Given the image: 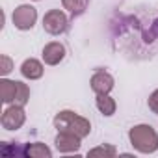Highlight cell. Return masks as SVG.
<instances>
[{
  "label": "cell",
  "mask_w": 158,
  "mask_h": 158,
  "mask_svg": "<svg viewBox=\"0 0 158 158\" xmlns=\"http://www.w3.org/2000/svg\"><path fill=\"white\" fill-rule=\"evenodd\" d=\"M28 101H30V89H28V86L23 84V82H17V99H15V104L26 106Z\"/></svg>",
  "instance_id": "9a60e30c"
},
{
  "label": "cell",
  "mask_w": 158,
  "mask_h": 158,
  "mask_svg": "<svg viewBox=\"0 0 158 158\" xmlns=\"http://www.w3.org/2000/svg\"><path fill=\"white\" fill-rule=\"evenodd\" d=\"M149 108H151V112L158 114V89L151 93V97H149Z\"/></svg>",
  "instance_id": "e0dca14e"
},
{
  "label": "cell",
  "mask_w": 158,
  "mask_h": 158,
  "mask_svg": "<svg viewBox=\"0 0 158 158\" xmlns=\"http://www.w3.org/2000/svg\"><path fill=\"white\" fill-rule=\"evenodd\" d=\"M91 89L97 93V95H106L114 89V76L106 71H97L93 76H91Z\"/></svg>",
  "instance_id": "52a82bcc"
},
{
  "label": "cell",
  "mask_w": 158,
  "mask_h": 158,
  "mask_svg": "<svg viewBox=\"0 0 158 158\" xmlns=\"http://www.w3.org/2000/svg\"><path fill=\"white\" fill-rule=\"evenodd\" d=\"M82 138H78L76 134H71V132H58L54 143H56V149L60 152H78L80 151V143Z\"/></svg>",
  "instance_id": "8992f818"
},
{
  "label": "cell",
  "mask_w": 158,
  "mask_h": 158,
  "mask_svg": "<svg viewBox=\"0 0 158 158\" xmlns=\"http://www.w3.org/2000/svg\"><path fill=\"white\" fill-rule=\"evenodd\" d=\"M67 26H69L67 15L61 10H50L43 17V28L50 35H61L67 30Z\"/></svg>",
  "instance_id": "3957f363"
},
{
  "label": "cell",
  "mask_w": 158,
  "mask_h": 158,
  "mask_svg": "<svg viewBox=\"0 0 158 158\" xmlns=\"http://www.w3.org/2000/svg\"><path fill=\"white\" fill-rule=\"evenodd\" d=\"M17 99V82L2 78L0 80V101L4 104H15Z\"/></svg>",
  "instance_id": "30bf717a"
},
{
  "label": "cell",
  "mask_w": 158,
  "mask_h": 158,
  "mask_svg": "<svg viewBox=\"0 0 158 158\" xmlns=\"http://www.w3.org/2000/svg\"><path fill=\"white\" fill-rule=\"evenodd\" d=\"M24 152L32 158H50L52 156V151L45 143H32L24 149Z\"/></svg>",
  "instance_id": "4fadbf2b"
},
{
  "label": "cell",
  "mask_w": 158,
  "mask_h": 158,
  "mask_svg": "<svg viewBox=\"0 0 158 158\" xmlns=\"http://www.w3.org/2000/svg\"><path fill=\"white\" fill-rule=\"evenodd\" d=\"M54 127L58 128V132H71L82 139L86 136H89V132H91V123L86 117L78 115L71 110H61L60 114H56Z\"/></svg>",
  "instance_id": "6da1fadb"
},
{
  "label": "cell",
  "mask_w": 158,
  "mask_h": 158,
  "mask_svg": "<svg viewBox=\"0 0 158 158\" xmlns=\"http://www.w3.org/2000/svg\"><path fill=\"white\" fill-rule=\"evenodd\" d=\"M26 121V114H24V106H19V104H11L10 108L4 110L2 114V127L6 130H19Z\"/></svg>",
  "instance_id": "5b68a950"
},
{
  "label": "cell",
  "mask_w": 158,
  "mask_h": 158,
  "mask_svg": "<svg viewBox=\"0 0 158 158\" xmlns=\"http://www.w3.org/2000/svg\"><path fill=\"white\" fill-rule=\"evenodd\" d=\"M63 58H65V47L61 43L52 41L43 47V60L47 65H58L60 61H63Z\"/></svg>",
  "instance_id": "ba28073f"
},
{
  "label": "cell",
  "mask_w": 158,
  "mask_h": 158,
  "mask_svg": "<svg viewBox=\"0 0 158 158\" xmlns=\"http://www.w3.org/2000/svg\"><path fill=\"white\" fill-rule=\"evenodd\" d=\"M34 2H39V0H34Z\"/></svg>",
  "instance_id": "ac0fdd59"
},
{
  "label": "cell",
  "mask_w": 158,
  "mask_h": 158,
  "mask_svg": "<svg viewBox=\"0 0 158 158\" xmlns=\"http://www.w3.org/2000/svg\"><path fill=\"white\" fill-rule=\"evenodd\" d=\"M43 73H45V67H43V63H41L39 60H35V58H28V60H24L23 65H21V74H23L24 78H28V80H37V78L43 76Z\"/></svg>",
  "instance_id": "9c48e42d"
},
{
  "label": "cell",
  "mask_w": 158,
  "mask_h": 158,
  "mask_svg": "<svg viewBox=\"0 0 158 158\" xmlns=\"http://www.w3.org/2000/svg\"><path fill=\"white\" fill-rule=\"evenodd\" d=\"M128 139L138 152L151 154L158 151V132L151 125H136L128 130Z\"/></svg>",
  "instance_id": "7a4b0ae2"
},
{
  "label": "cell",
  "mask_w": 158,
  "mask_h": 158,
  "mask_svg": "<svg viewBox=\"0 0 158 158\" xmlns=\"http://www.w3.org/2000/svg\"><path fill=\"white\" fill-rule=\"evenodd\" d=\"M117 154V149L114 147V145H99V147H95V149H91L89 152H88V156L89 158H114Z\"/></svg>",
  "instance_id": "5bb4252c"
},
{
  "label": "cell",
  "mask_w": 158,
  "mask_h": 158,
  "mask_svg": "<svg viewBox=\"0 0 158 158\" xmlns=\"http://www.w3.org/2000/svg\"><path fill=\"white\" fill-rule=\"evenodd\" d=\"M61 6L63 10H67L73 17L82 15L88 8V0H61Z\"/></svg>",
  "instance_id": "7c38bea8"
},
{
  "label": "cell",
  "mask_w": 158,
  "mask_h": 158,
  "mask_svg": "<svg viewBox=\"0 0 158 158\" xmlns=\"http://www.w3.org/2000/svg\"><path fill=\"white\" fill-rule=\"evenodd\" d=\"M37 21V10L30 4H21L13 11V24L19 30H32Z\"/></svg>",
  "instance_id": "277c9868"
},
{
  "label": "cell",
  "mask_w": 158,
  "mask_h": 158,
  "mask_svg": "<svg viewBox=\"0 0 158 158\" xmlns=\"http://www.w3.org/2000/svg\"><path fill=\"white\" fill-rule=\"evenodd\" d=\"M97 108H99V112H101L102 115L110 117V115L115 114L117 104H115V101L106 93V95H97Z\"/></svg>",
  "instance_id": "8fae6325"
},
{
  "label": "cell",
  "mask_w": 158,
  "mask_h": 158,
  "mask_svg": "<svg viewBox=\"0 0 158 158\" xmlns=\"http://www.w3.org/2000/svg\"><path fill=\"white\" fill-rule=\"evenodd\" d=\"M0 61H2V67H0V73H2L4 76L6 74H10L11 71H13V61L10 60V56H0Z\"/></svg>",
  "instance_id": "2e32d148"
}]
</instances>
